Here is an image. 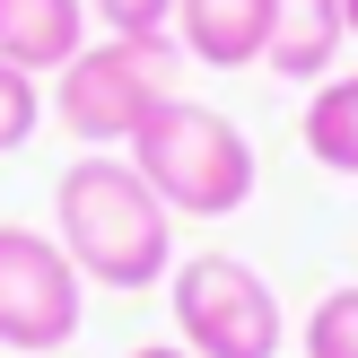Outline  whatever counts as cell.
<instances>
[{
  "label": "cell",
  "instance_id": "cell-1",
  "mask_svg": "<svg viewBox=\"0 0 358 358\" xmlns=\"http://www.w3.org/2000/svg\"><path fill=\"white\" fill-rule=\"evenodd\" d=\"M52 236L79 262L87 289H114V297L157 289L175 271V210L114 149H87L79 166H62V184H52Z\"/></svg>",
  "mask_w": 358,
  "mask_h": 358
},
{
  "label": "cell",
  "instance_id": "cell-2",
  "mask_svg": "<svg viewBox=\"0 0 358 358\" xmlns=\"http://www.w3.org/2000/svg\"><path fill=\"white\" fill-rule=\"evenodd\" d=\"M122 157L149 175V192L175 219H236V210L254 201V175H262L254 140H245L219 105H201V96H166Z\"/></svg>",
  "mask_w": 358,
  "mask_h": 358
},
{
  "label": "cell",
  "instance_id": "cell-13",
  "mask_svg": "<svg viewBox=\"0 0 358 358\" xmlns=\"http://www.w3.org/2000/svg\"><path fill=\"white\" fill-rule=\"evenodd\" d=\"M131 358H192V350H184V341H140Z\"/></svg>",
  "mask_w": 358,
  "mask_h": 358
},
{
  "label": "cell",
  "instance_id": "cell-8",
  "mask_svg": "<svg viewBox=\"0 0 358 358\" xmlns=\"http://www.w3.org/2000/svg\"><path fill=\"white\" fill-rule=\"evenodd\" d=\"M341 44H350V9H341V0H271V44H262V70L315 87V79H332Z\"/></svg>",
  "mask_w": 358,
  "mask_h": 358
},
{
  "label": "cell",
  "instance_id": "cell-7",
  "mask_svg": "<svg viewBox=\"0 0 358 358\" xmlns=\"http://www.w3.org/2000/svg\"><path fill=\"white\" fill-rule=\"evenodd\" d=\"M175 44L201 70H245L271 44V0H175Z\"/></svg>",
  "mask_w": 358,
  "mask_h": 358
},
{
  "label": "cell",
  "instance_id": "cell-14",
  "mask_svg": "<svg viewBox=\"0 0 358 358\" xmlns=\"http://www.w3.org/2000/svg\"><path fill=\"white\" fill-rule=\"evenodd\" d=\"M341 9H350V35H358V0H341Z\"/></svg>",
  "mask_w": 358,
  "mask_h": 358
},
{
  "label": "cell",
  "instance_id": "cell-6",
  "mask_svg": "<svg viewBox=\"0 0 358 358\" xmlns=\"http://www.w3.org/2000/svg\"><path fill=\"white\" fill-rule=\"evenodd\" d=\"M87 0H0V62L27 70V79H52L87 52Z\"/></svg>",
  "mask_w": 358,
  "mask_h": 358
},
{
  "label": "cell",
  "instance_id": "cell-11",
  "mask_svg": "<svg viewBox=\"0 0 358 358\" xmlns=\"http://www.w3.org/2000/svg\"><path fill=\"white\" fill-rule=\"evenodd\" d=\"M35 122H44V87H35L27 70H9V62H0V157H9V149H27V140H35Z\"/></svg>",
  "mask_w": 358,
  "mask_h": 358
},
{
  "label": "cell",
  "instance_id": "cell-9",
  "mask_svg": "<svg viewBox=\"0 0 358 358\" xmlns=\"http://www.w3.org/2000/svg\"><path fill=\"white\" fill-rule=\"evenodd\" d=\"M297 140H306L315 166L358 175V70H341V79H315L306 114H297Z\"/></svg>",
  "mask_w": 358,
  "mask_h": 358
},
{
  "label": "cell",
  "instance_id": "cell-4",
  "mask_svg": "<svg viewBox=\"0 0 358 358\" xmlns=\"http://www.w3.org/2000/svg\"><path fill=\"white\" fill-rule=\"evenodd\" d=\"M166 280H175V341L192 358H280L289 315L245 254H192Z\"/></svg>",
  "mask_w": 358,
  "mask_h": 358
},
{
  "label": "cell",
  "instance_id": "cell-10",
  "mask_svg": "<svg viewBox=\"0 0 358 358\" xmlns=\"http://www.w3.org/2000/svg\"><path fill=\"white\" fill-rule=\"evenodd\" d=\"M297 350H306V358H358V280H350V289H332V297H315Z\"/></svg>",
  "mask_w": 358,
  "mask_h": 358
},
{
  "label": "cell",
  "instance_id": "cell-12",
  "mask_svg": "<svg viewBox=\"0 0 358 358\" xmlns=\"http://www.w3.org/2000/svg\"><path fill=\"white\" fill-rule=\"evenodd\" d=\"M87 27H105V35H175V0H87Z\"/></svg>",
  "mask_w": 358,
  "mask_h": 358
},
{
  "label": "cell",
  "instance_id": "cell-3",
  "mask_svg": "<svg viewBox=\"0 0 358 358\" xmlns=\"http://www.w3.org/2000/svg\"><path fill=\"white\" fill-rule=\"evenodd\" d=\"M184 44L175 35H87V52L70 70H52V122L79 149H131L140 122L166 96H184Z\"/></svg>",
  "mask_w": 358,
  "mask_h": 358
},
{
  "label": "cell",
  "instance_id": "cell-5",
  "mask_svg": "<svg viewBox=\"0 0 358 358\" xmlns=\"http://www.w3.org/2000/svg\"><path fill=\"white\" fill-rule=\"evenodd\" d=\"M87 324V280L62 254V236L0 227V350L9 358H52Z\"/></svg>",
  "mask_w": 358,
  "mask_h": 358
}]
</instances>
